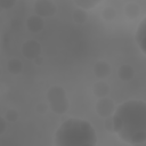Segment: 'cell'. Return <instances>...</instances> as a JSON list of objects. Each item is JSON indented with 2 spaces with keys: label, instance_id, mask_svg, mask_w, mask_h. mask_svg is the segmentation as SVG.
Listing matches in <instances>:
<instances>
[{
  "label": "cell",
  "instance_id": "1",
  "mask_svg": "<svg viewBox=\"0 0 146 146\" xmlns=\"http://www.w3.org/2000/svg\"><path fill=\"white\" fill-rule=\"evenodd\" d=\"M114 132L129 145H141L146 141V103L130 99L115 107L112 114Z\"/></svg>",
  "mask_w": 146,
  "mask_h": 146
},
{
  "label": "cell",
  "instance_id": "2",
  "mask_svg": "<svg viewBox=\"0 0 146 146\" xmlns=\"http://www.w3.org/2000/svg\"><path fill=\"white\" fill-rule=\"evenodd\" d=\"M54 144L56 146H96L97 133L89 121L70 117L56 130Z\"/></svg>",
  "mask_w": 146,
  "mask_h": 146
},
{
  "label": "cell",
  "instance_id": "3",
  "mask_svg": "<svg viewBox=\"0 0 146 146\" xmlns=\"http://www.w3.org/2000/svg\"><path fill=\"white\" fill-rule=\"evenodd\" d=\"M46 102L49 110L57 115L65 114L70 108L66 90L62 86H51L46 92Z\"/></svg>",
  "mask_w": 146,
  "mask_h": 146
},
{
  "label": "cell",
  "instance_id": "4",
  "mask_svg": "<svg viewBox=\"0 0 146 146\" xmlns=\"http://www.w3.org/2000/svg\"><path fill=\"white\" fill-rule=\"evenodd\" d=\"M34 14L42 17L48 18L52 17L57 11V6L52 0H35L33 5Z\"/></svg>",
  "mask_w": 146,
  "mask_h": 146
},
{
  "label": "cell",
  "instance_id": "5",
  "mask_svg": "<svg viewBox=\"0 0 146 146\" xmlns=\"http://www.w3.org/2000/svg\"><path fill=\"white\" fill-rule=\"evenodd\" d=\"M115 107L116 106H115L114 102L106 96V97L98 98V100H97V103L95 105V111H96L98 116L105 119L107 116H111L114 113Z\"/></svg>",
  "mask_w": 146,
  "mask_h": 146
},
{
  "label": "cell",
  "instance_id": "6",
  "mask_svg": "<svg viewBox=\"0 0 146 146\" xmlns=\"http://www.w3.org/2000/svg\"><path fill=\"white\" fill-rule=\"evenodd\" d=\"M41 50H42L41 44L34 39L26 40L22 44V55L25 58L31 59V60H33L35 57L40 56L41 55Z\"/></svg>",
  "mask_w": 146,
  "mask_h": 146
},
{
  "label": "cell",
  "instance_id": "7",
  "mask_svg": "<svg viewBox=\"0 0 146 146\" xmlns=\"http://www.w3.org/2000/svg\"><path fill=\"white\" fill-rule=\"evenodd\" d=\"M111 71H112L111 65L107 62H105V60H98V62H96L95 65H94V67H92V72L95 74V76L97 79H99V80H104L107 76H110Z\"/></svg>",
  "mask_w": 146,
  "mask_h": 146
},
{
  "label": "cell",
  "instance_id": "8",
  "mask_svg": "<svg viewBox=\"0 0 146 146\" xmlns=\"http://www.w3.org/2000/svg\"><path fill=\"white\" fill-rule=\"evenodd\" d=\"M25 25H26V29L32 32V33H39L43 30V26H44V21L42 17L33 14L31 16H29V18L26 19L25 22Z\"/></svg>",
  "mask_w": 146,
  "mask_h": 146
},
{
  "label": "cell",
  "instance_id": "9",
  "mask_svg": "<svg viewBox=\"0 0 146 146\" xmlns=\"http://www.w3.org/2000/svg\"><path fill=\"white\" fill-rule=\"evenodd\" d=\"M145 29H146V19H141V22L138 25V29L136 31V42L141 50V52L146 54V47H145Z\"/></svg>",
  "mask_w": 146,
  "mask_h": 146
},
{
  "label": "cell",
  "instance_id": "10",
  "mask_svg": "<svg viewBox=\"0 0 146 146\" xmlns=\"http://www.w3.org/2000/svg\"><path fill=\"white\" fill-rule=\"evenodd\" d=\"M110 90H111L110 86H108L106 82H104L103 80H99V81L95 82V83L92 84V87H91V91H92V94H94L97 98H102V97L108 96Z\"/></svg>",
  "mask_w": 146,
  "mask_h": 146
},
{
  "label": "cell",
  "instance_id": "11",
  "mask_svg": "<svg viewBox=\"0 0 146 146\" xmlns=\"http://www.w3.org/2000/svg\"><path fill=\"white\" fill-rule=\"evenodd\" d=\"M117 76H119L120 80H122L124 82H128V81L132 80V78L135 76V70L129 64H122L117 68Z\"/></svg>",
  "mask_w": 146,
  "mask_h": 146
},
{
  "label": "cell",
  "instance_id": "12",
  "mask_svg": "<svg viewBox=\"0 0 146 146\" xmlns=\"http://www.w3.org/2000/svg\"><path fill=\"white\" fill-rule=\"evenodd\" d=\"M140 6L136 2H128L124 6V15L127 16V18L129 19H135L138 18L140 15Z\"/></svg>",
  "mask_w": 146,
  "mask_h": 146
},
{
  "label": "cell",
  "instance_id": "13",
  "mask_svg": "<svg viewBox=\"0 0 146 146\" xmlns=\"http://www.w3.org/2000/svg\"><path fill=\"white\" fill-rule=\"evenodd\" d=\"M7 70L9 71V73L11 74H19L23 71V62L17 58V57H13L7 62Z\"/></svg>",
  "mask_w": 146,
  "mask_h": 146
},
{
  "label": "cell",
  "instance_id": "14",
  "mask_svg": "<svg viewBox=\"0 0 146 146\" xmlns=\"http://www.w3.org/2000/svg\"><path fill=\"white\" fill-rule=\"evenodd\" d=\"M72 18L76 24H84L88 19V11L82 8H75L72 13Z\"/></svg>",
  "mask_w": 146,
  "mask_h": 146
},
{
  "label": "cell",
  "instance_id": "15",
  "mask_svg": "<svg viewBox=\"0 0 146 146\" xmlns=\"http://www.w3.org/2000/svg\"><path fill=\"white\" fill-rule=\"evenodd\" d=\"M103 0H73V2L76 5V7L82 8L84 10H89V9H94L95 7H97Z\"/></svg>",
  "mask_w": 146,
  "mask_h": 146
},
{
  "label": "cell",
  "instance_id": "16",
  "mask_svg": "<svg viewBox=\"0 0 146 146\" xmlns=\"http://www.w3.org/2000/svg\"><path fill=\"white\" fill-rule=\"evenodd\" d=\"M116 16V11L113 7H105L102 11V17L106 21V22H111L115 18Z\"/></svg>",
  "mask_w": 146,
  "mask_h": 146
},
{
  "label": "cell",
  "instance_id": "17",
  "mask_svg": "<svg viewBox=\"0 0 146 146\" xmlns=\"http://www.w3.org/2000/svg\"><path fill=\"white\" fill-rule=\"evenodd\" d=\"M18 116H19L18 112L16 110H14V108H10V110H8L5 113V119L7 120V122H10V123L16 122L17 119H18Z\"/></svg>",
  "mask_w": 146,
  "mask_h": 146
},
{
  "label": "cell",
  "instance_id": "18",
  "mask_svg": "<svg viewBox=\"0 0 146 146\" xmlns=\"http://www.w3.org/2000/svg\"><path fill=\"white\" fill-rule=\"evenodd\" d=\"M48 108H49V106H48V104L46 102H40L35 106V111L39 114H46L47 111H48Z\"/></svg>",
  "mask_w": 146,
  "mask_h": 146
},
{
  "label": "cell",
  "instance_id": "19",
  "mask_svg": "<svg viewBox=\"0 0 146 146\" xmlns=\"http://www.w3.org/2000/svg\"><path fill=\"white\" fill-rule=\"evenodd\" d=\"M104 128H105V129H106V131H108V132H114L112 115H111V116L105 117V121H104Z\"/></svg>",
  "mask_w": 146,
  "mask_h": 146
},
{
  "label": "cell",
  "instance_id": "20",
  "mask_svg": "<svg viewBox=\"0 0 146 146\" xmlns=\"http://www.w3.org/2000/svg\"><path fill=\"white\" fill-rule=\"evenodd\" d=\"M16 3V0H0V6L2 9H11Z\"/></svg>",
  "mask_w": 146,
  "mask_h": 146
},
{
  "label": "cell",
  "instance_id": "21",
  "mask_svg": "<svg viewBox=\"0 0 146 146\" xmlns=\"http://www.w3.org/2000/svg\"><path fill=\"white\" fill-rule=\"evenodd\" d=\"M7 129V120L2 116H0V136L3 135V132Z\"/></svg>",
  "mask_w": 146,
  "mask_h": 146
},
{
  "label": "cell",
  "instance_id": "22",
  "mask_svg": "<svg viewBox=\"0 0 146 146\" xmlns=\"http://www.w3.org/2000/svg\"><path fill=\"white\" fill-rule=\"evenodd\" d=\"M33 60H34V63H35L36 65H41V64L43 63V57H42V56L40 55V56H38V57H35V58H34Z\"/></svg>",
  "mask_w": 146,
  "mask_h": 146
},
{
  "label": "cell",
  "instance_id": "23",
  "mask_svg": "<svg viewBox=\"0 0 146 146\" xmlns=\"http://www.w3.org/2000/svg\"><path fill=\"white\" fill-rule=\"evenodd\" d=\"M2 10H3V9H2V7H1V6H0V13H1V11H2Z\"/></svg>",
  "mask_w": 146,
  "mask_h": 146
},
{
  "label": "cell",
  "instance_id": "24",
  "mask_svg": "<svg viewBox=\"0 0 146 146\" xmlns=\"http://www.w3.org/2000/svg\"><path fill=\"white\" fill-rule=\"evenodd\" d=\"M0 75H1V67H0Z\"/></svg>",
  "mask_w": 146,
  "mask_h": 146
}]
</instances>
